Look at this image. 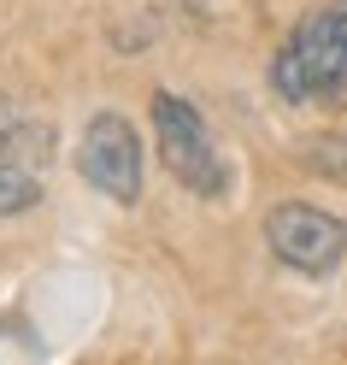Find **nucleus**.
<instances>
[{
  "mask_svg": "<svg viewBox=\"0 0 347 365\" xmlns=\"http://www.w3.org/2000/svg\"><path fill=\"white\" fill-rule=\"evenodd\" d=\"M271 88L276 101H347V0L306 12L294 24V36L271 59Z\"/></svg>",
  "mask_w": 347,
  "mask_h": 365,
  "instance_id": "nucleus-1",
  "label": "nucleus"
},
{
  "mask_svg": "<svg viewBox=\"0 0 347 365\" xmlns=\"http://www.w3.org/2000/svg\"><path fill=\"white\" fill-rule=\"evenodd\" d=\"M153 142H159L165 171H171L189 195L218 200V195L229 189V165H224V153H218V142H212V130H206V118H200L182 95H171V88H159V95H153Z\"/></svg>",
  "mask_w": 347,
  "mask_h": 365,
  "instance_id": "nucleus-2",
  "label": "nucleus"
},
{
  "mask_svg": "<svg viewBox=\"0 0 347 365\" xmlns=\"http://www.w3.org/2000/svg\"><path fill=\"white\" fill-rule=\"evenodd\" d=\"M265 242L289 271H306V277H330L347 259V224L323 207H306V200L271 207L265 212Z\"/></svg>",
  "mask_w": 347,
  "mask_h": 365,
  "instance_id": "nucleus-3",
  "label": "nucleus"
},
{
  "mask_svg": "<svg viewBox=\"0 0 347 365\" xmlns=\"http://www.w3.org/2000/svg\"><path fill=\"white\" fill-rule=\"evenodd\" d=\"M77 171L100 195H112L118 207H135V195H142V142H135V124L118 118V112H95L83 124Z\"/></svg>",
  "mask_w": 347,
  "mask_h": 365,
  "instance_id": "nucleus-4",
  "label": "nucleus"
},
{
  "mask_svg": "<svg viewBox=\"0 0 347 365\" xmlns=\"http://www.w3.org/2000/svg\"><path fill=\"white\" fill-rule=\"evenodd\" d=\"M48 153H53V124L0 95V159H12V165H48Z\"/></svg>",
  "mask_w": 347,
  "mask_h": 365,
  "instance_id": "nucleus-5",
  "label": "nucleus"
},
{
  "mask_svg": "<svg viewBox=\"0 0 347 365\" xmlns=\"http://www.w3.org/2000/svg\"><path fill=\"white\" fill-rule=\"evenodd\" d=\"M41 200V182L30 165H12V159H0V218H12V212H30Z\"/></svg>",
  "mask_w": 347,
  "mask_h": 365,
  "instance_id": "nucleus-6",
  "label": "nucleus"
},
{
  "mask_svg": "<svg viewBox=\"0 0 347 365\" xmlns=\"http://www.w3.org/2000/svg\"><path fill=\"white\" fill-rule=\"evenodd\" d=\"M300 165L323 177H347V135H312L300 142Z\"/></svg>",
  "mask_w": 347,
  "mask_h": 365,
  "instance_id": "nucleus-7",
  "label": "nucleus"
}]
</instances>
